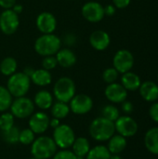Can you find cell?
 I'll return each mask as SVG.
<instances>
[{"label":"cell","mask_w":158,"mask_h":159,"mask_svg":"<svg viewBox=\"0 0 158 159\" xmlns=\"http://www.w3.org/2000/svg\"><path fill=\"white\" fill-rule=\"evenodd\" d=\"M76 88L74 80L70 77L63 76L59 78L53 88V95L58 102L69 103L75 95Z\"/></svg>","instance_id":"5"},{"label":"cell","mask_w":158,"mask_h":159,"mask_svg":"<svg viewBox=\"0 0 158 159\" xmlns=\"http://www.w3.org/2000/svg\"><path fill=\"white\" fill-rule=\"evenodd\" d=\"M111 153L109 152L107 146L97 145L90 148L85 159H110Z\"/></svg>","instance_id":"26"},{"label":"cell","mask_w":158,"mask_h":159,"mask_svg":"<svg viewBox=\"0 0 158 159\" xmlns=\"http://www.w3.org/2000/svg\"><path fill=\"white\" fill-rule=\"evenodd\" d=\"M20 19L19 15L10 9H4L0 14V30L7 35L13 34L19 28Z\"/></svg>","instance_id":"9"},{"label":"cell","mask_w":158,"mask_h":159,"mask_svg":"<svg viewBox=\"0 0 158 159\" xmlns=\"http://www.w3.org/2000/svg\"><path fill=\"white\" fill-rule=\"evenodd\" d=\"M131 0H113V5L119 9L126 8L129 6Z\"/></svg>","instance_id":"38"},{"label":"cell","mask_w":158,"mask_h":159,"mask_svg":"<svg viewBox=\"0 0 158 159\" xmlns=\"http://www.w3.org/2000/svg\"><path fill=\"white\" fill-rule=\"evenodd\" d=\"M118 75H119V73L114 67H110V68H107V69H105L103 71L102 79H103V81L105 83L112 84V83H115L117 80Z\"/></svg>","instance_id":"33"},{"label":"cell","mask_w":158,"mask_h":159,"mask_svg":"<svg viewBox=\"0 0 158 159\" xmlns=\"http://www.w3.org/2000/svg\"><path fill=\"white\" fill-rule=\"evenodd\" d=\"M55 57L57 59L58 64L63 68H70L74 66L76 62L75 54L69 48L60 49L55 55Z\"/></svg>","instance_id":"19"},{"label":"cell","mask_w":158,"mask_h":159,"mask_svg":"<svg viewBox=\"0 0 158 159\" xmlns=\"http://www.w3.org/2000/svg\"><path fill=\"white\" fill-rule=\"evenodd\" d=\"M127 143V138L119 134H114L108 140L107 148L111 155H119L126 149Z\"/></svg>","instance_id":"20"},{"label":"cell","mask_w":158,"mask_h":159,"mask_svg":"<svg viewBox=\"0 0 158 159\" xmlns=\"http://www.w3.org/2000/svg\"><path fill=\"white\" fill-rule=\"evenodd\" d=\"M81 12L83 17L89 22H99L105 16L104 7L102 4L95 1L86 3L82 7Z\"/></svg>","instance_id":"12"},{"label":"cell","mask_w":158,"mask_h":159,"mask_svg":"<svg viewBox=\"0 0 158 159\" xmlns=\"http://www.w3.org/2000/svg\"><path fill=\"white\" fill-rule=\"evenodd\" d=\"M142 98L149 102H155L158 100V85L153 81H145L139 88Z\"/></svg>","instance_id":"17"},{"label":"cell","mask_w":158,"mask_h":159,"mask_svg":"<svg viewBox=\"0 0 158 159\" xmlns=\"http://www.w3.org/2000/svg\"><path fill=\"white\" fill-rule=\"evenodd\" d=\"M35 139V134L29 128L20 130L19 143L23 145H30Z\"/></svg>","instance_id":"32"},{"label":"cell","mask_w":158,"mask_h":159,"mask_svg":"<svg viewBox=\"0 0 158 159\" xmlns=\"http://www.w3.org/2000/svg\"><path fill=\"white\" fill-rule=\"evenodd\" d=\"M33 102L34 103V106L38 107L40 110H47L50 109L53 104V96L49 91L42 89L36 92Z\"/></svg>","instance_id":"18"},{"label":"cell","mask_w":158,"mask_h":159,"mask_svg":"<svg viewBox=\"0 0 158 159\" xmlns=\"http://www.w3.org/2000/svg\"><path fill=\"white\" fill-rule=\"evenodd\" d=\"M13 97L7 87L0 86V113L7 112L12 103Z\"/></svg>","instance_id":"28"},{"label":"cell","mask_w":158,"mask_h":159,"mask_svg":"<svg viewBox=\"0 0 158 159\" xmlns=\"http://www.w3.org/2000/svg\"><path fill=\"white\" fill-rule=\"evenodd\" d=\"M88 132L90 137L97 142H106L115 133V122L102 116L96 117L89 125Z\"/></svg>","instance_id":"1"},{"label":"cell","mask_w":158,"mask_h":159,"mask_svg":"<svg viewBox=\"0 0 158 159\" xmlns=\"http://www.w3.org/2000/svg\"><path fill=\"white\" fill-rule=\"evenodd\" d=\"M144 145L153 155H158V127L151 128L144 136Z\"/></svg>","instance_id":"21"},{"label":"cell","mask_w":158,"mask_h":159,"mask_svg":"<svg viewBox=\"0 0 158 159\" xmlns=\"http://www.w3.org/2000/svg\"><path fill=\"white\" fill-rule=\"evenodd\" d=\"M31 87V79L23 72L14 73L8 76L7 83V89L12 95V97H23L25 96Z\"/></svg>","instance_id":"4"},{"label":"cell","mask_w":158,"mask_h":159,"mask_svg":"<svg viewBox=\"0 0 158 159\" xmlns=\"http://www.w3.org/2000/svg\"><path fill=\"white\" fill-rule=\"evenodd\" d=\"M142 84L140 76L132 72H127L125 74H122L121 76V85L129 91H135L139 89L140 86Z\"/></svg>","instance_id":"23"},{"label":"cell","mask_w":158,"mask_h":159,"mask_svg":"<svg viewBox=\"0 0 158 159\" xmlns=\"http://www.w3.org/2000/svg\"><path fill=\"white\" fill-rule=\"evenodd\" d=\"M70 111L75 115H86L93 108V101L87 94H75L69 102Z\"/></svg>","instance_id":"11"},{"label":"cell","mask_w":158,"mask_h":159,"mask_svg":"<svg viewBox=\"0 0 158 159\" xmlns=\"http://www.w3.org/2000/svg\"><path fill=\"white\" fill-rule=\"evenodd\" d=\"M61 39L53 34H43L34 42V50L37 54L47 57L56 55L61 49Z\"/></svg>","instance_id":"3"},{"label":"cell","mask_w":158,"mask_h":159,"mask_svg":"<svg viewBox=\"0 0 158 159\" xmlns=\"http://www.w3.org/2000/svg\"><path fill=\"white\" fill-rule=\"evenodd\" d=\"M27 159H35V158H34V157H30V158H27Z\"/></svg>","instance_id":"44"},{"label":"cell","mask_w":158,"mask_h":159,"mask_svg":"<svg viewBox=\"0 0 158 159\" xmlns=\"http://www.w3.org/2000/svg\"><path fill=\"white\" fill-rule=\"evenodd\" d=\"M36 27L42 34H53L57 27V20L50 12H42L36 18Z\"/></svg>","instance_id":"15"},{"label":"cell","mask_w":158,"mask_h":159,"mask_svg":"<svg viewBox=\"0 0 158 159\" xmlns=\"http://www.w3.org/2000/svg\"><path fill=\"white\" fill-rule=\"evenodd\" d=\"M105 97L113 103H122L128 98V90L119 83L108 84L104 90Z\"/></svg>","instance_id":"14"},{"label":"cell","mask_w":158,"mask_h":159,"mask_svg":"<svg viewBox=\"0 0 158 159\" xmlns=\"http://www.w3.org/2000/svg\"><path fill=\"white\" fill-rule=\"evenodd\" d=\"M15 117L10 112H4L0 116V129L1 131L7 130L14 126Z\"/></svg>","instance_id":"31"},{"label":"cell","mask_w":158,"mask_h":159,"mask_svg":"<svg viewBox=\"0 0 158 159\" xmlns=\"http://www.w3.org/2000/svg\"><path fill=\"white\" fill-rule=\"evenodd\" d=\"M12 9H13V11H15L18 15L20 14V13H21L22 12V9H23V7H22V6L21 5H19V4H15L14 5V7H12Z\"/></svg>","instance_id":"42"},{"label":"cell","mask_w":158,"mask_h":159,"mask_svg":"<svg viewBox=\"0 0 158 159\" xmlns=\"http://www.w3.org/2000/svg\"><path fill=\"white\" fill-rule=\"evenodd\" d=\"M9 109L10 113L14 116L15 118L24 119L30 117L34 114V103L31 99L25 96L18 97L12 101Z\"/></svg>","instance_id":"7"},{"label":"cell","mask_w":158,"mask_h":159,"mask_svg":"<svg viewBox=\"0 0 158 159\" xmlns=\"http://www.w3.org/2000/svg\"><path fill=\"white\" fill-rule=\"evenodd\" d=\"M113 65L119 74L129 72L134 65V56L128 49H120L114 56Z\"/></svg>","instance_id":"10"},{"label":"cell","mask_w":158,"mask_h":159,"mask_svg":"<svg viewBox=\"0 0 158 159\" xmlns=\"http://www.w3.org/2000/svg\"><path fill=\"white\" fill-rule=\"evenodd\" d=\"M121 108H122V111H123L125 114H127V115L131 114V113L133 112V110H134V106H133L132 102H129V101H127V100L124 101V102H122Z\"/></svg>","instance_id":"37"},{"label":"cell","mask_w":158,"mask_h":159,"mask_svg":"<svg viewBox=\"0 0 158 159\" xmlns=\"http://www.w3.org/2000/svg\"><path fill=\"white\" fill-rule=\"evenodd\" d=\"M17 67V61L12 57H7L0 63V72L5 76H10L11 75L16 73Z\"/></svg>","instance_id":"27"},{"label":"cell","mask_w":158,"mask_h":159,"mask_svg":"<svg viewBox=\"0 0 158 159\" xmlns=\"http://www.w3.org/2000/svg\"><path fill=\"white\" fill-rule=\"evenodd\" d=\"M49 120L48 116L43 111L34 113L29 118V129L34 134H43L49 128Z\"/></svg>","instance_id":"13"},{"label":"cell","mask_w":158,"mask_h":159,"mask_svg":"<svg viewBox=\"0 0 158 159\" xmlns=\"http://www.w3.org/2000/svg\"><path fill=\"white\" fill-rule=\"evenodd\" d=\"M51 115L54 118L57 119H63L65 117L68 116L69 113H70V107L69 104L66 102H53L51 108Z\"/></svg>","instance_id":"25"},{"label":"cell","mask_w":158,"mask_h":159,"mask_svg":"<svg viewBox=\"0 0 158 159\" xmlns=\"http://www.w3.org/2000/svg\"><path fill=\"white\" fill-rule=\"evenodd\" d=\"M52 159H77V157L73 151L69 149H61V151L55 153Z\"/></svg>","instance_id":"35"},{"label":"cell","mask_w":158,"mask_h":159,"mask_svg":"<svg viewBox=\"0 0 158 159\" xmlns=\"http://www.w3.org/2000/svg\"><path fill=\"white\" fill-rule=\"evenodd\" d=\"M157 80H158V75H157Z\"/></svg>","instance_id":"45"},{"label":"cell","mask_w":158,"mask_h":159,"mask_svg":"<svg viewBox=\"0 0 158 159\" xmlns=\"http://www.w3.org/2000/svg\"><path fill=\"white\" fill-rule=\"evenodd\" d=\"M149 116L153 121L158 124V102H154L149 109Z\"/></svg>","instance_id":"36"},{"label":"cell","mask_w":158,"mask_h":159,"mask_svg":"<svg viewBox=\"0 0 158 159\" xmlns=\"http://www.w3.org/2000/svg\"><path fill=\"white\" fill-rule=\"evenodd\" d=\"M102 116L115 122L120 116V112L116 106L113 104H107L102 109Z\"/></svg>","instance_id":"30"},{"label":"cell","mask_w":158,"mask_h":159,"mask_svg":"<svg viewBox=\"0 0 158 159\" xmlns=\"http://www.w3.org/2000/svg\"><path fill=\"white\" fill-rule=\"evenodd\" d=\"M116 7L114 5H107L106 7H104V14L105 16H113L115 13Z\"/></svg>","instance_id":"40"},{"label":"cell","mask_w":158,"mask_h":159,"mask_svg":"<svg viewBox=\"0 0 158 159\" xmlns=\"http://www.w3.org/2000/svg\"><path fill=\"white\" fill-rule=\"evenodd\" d=\"M16 4V0H0V7L4 9H10Z\"/></svg>","instance_id":"39"},{"label":"cell","mask_w":158,"mask_h":159,"mask_svg":"<svg viewBox=\"0 0 158 159\" xmlns=\"http://www.w3.org/2000/svg\"><path fill=\"white\" fill-rule=\"evenodd\" d=\"M72 149L73 153L76 156L77 159H85L88 151L90 150L89 141L85 137L75 138L72 145Z\"/></svg>","instance_id":"22"},{"label":"cell","mask_w":158,"mask_h":159,"mask_svg":"<svg viewBox=\"0 0 158 159\" xmlns=\"http://www.w3.org/2000/svg\"><path fill=\"white\" fill-rule=\"evenodd\" d=\"M57 65H58V61H57V59H56L55 55H53V56H47L42 61V67L44 69L47 70V71L56 68Z\"/></svg>","instance_id":"34"},{"label":"cell","mask_w":158,"mask_h":159,"mask_svg":"<svg viewBox=\"0 0 158 159\" xmlns=\"http://www.w3.org/2000/svg\"><path fill=\"white\" fill-rule=\"evenodd\" d=\"M89 43L94 49L100 51L104 50L109 47L111 43L110 35L108 33L102 30L94 31L89 36Z\"/></svg>","instance_id":"16"},{"label":"cell","mask_w":158,"mask_h":159,"mask_svg":"<svg viewBox=\"0 0 158 159\" xmlns=\"http://www.w3.org/2000/svg\"><path fill=\"white\" fill-rule=\"evenodd\" d=\"M61 125V123H60V119H57V118H52V119H50L49 120V127H51L53 129H56L57 127H59Z\"/></svg>","instance_id":"41"},{"label":"cell","mask_w":158,"mask_h":159,"mask_svg":"<svg viewBox=\"0 0 158 159\" xmlns=\"http://www.w3.org/2000/svg\"><path fill=\"white\" fill-rule=\"evenodd\" d=\"M30 79L34 85L38 87H46L51 83L52 75L49 73V71L42 68V69L34 70L33 74L30 76Z\"/></svg>","instance_id":"24"},{"label":"cell","mask_w":158,"mask_h":159,"mask_svg":"<svg viewBox=\"0 0 158 159\" xmlns=\"http://www.w3.org/2000/svg\"><path fill=\"white\" fill-rule=\"evenodd\" d=\"M115 129L117 134L125 138H130L138 132L139 125L131 116H120L115 121Z\"/></svg>","instance_id":"8"},{"label":"cell","mask_w":158,"mask_h":159,"mask_svg":"<svg viewBox=\"0 0 158 159\" xmlns=\"http://www.w3.org/2000/svg\"><path fill=\"white\" fill-rule=\"evenodd\" d=\"M110 159H122L119 155H111Z\"/></svg>","instance_id":"43"},{"label":"cell","mask_w":158,"mask_h":159,"mask_svg":"<svg viewBox=\"0 0 158 159\" xmlns=\"http://www.w3.org/2000/svg\"><path fill=\"white\" fill-rule=\"evenodd\" d=\"M52 139L57 147L61 149H68L72 147L75 140V134L69 125L61 124L59 127L54 129Z\"/></svg>","instance_id":"6"},{"label":"cell","mask_w":158,"mask_h":159,"mask_svg":"<svg viewBox=\"0 0 158 159\" xmlns=\"http://www.w3.org/2000/svg\"><path fill=\"white\" fill-rule=\"evenodd\" d=\"M19 135H20V129L19 128L13 126L11 129L2 131V137L5 143L8 144H16L19 143Z\"/></svg>","instance_id":"29"},{"label":"cell","mask_w":158,"mask_h":159,"mask_svg":"<svg viewBox=\"0 0 158 159\" xmlns=\"http://www.w3.org/2000/svg\"><path fill=\"white\" fill-rule=\"evenodd\" d=\"M57 145L52 138L48 136H40L35 138L31 144L32 157L35 159H49L57 152Z\"/></svg>","instance_id":"2"}]
</instances>
